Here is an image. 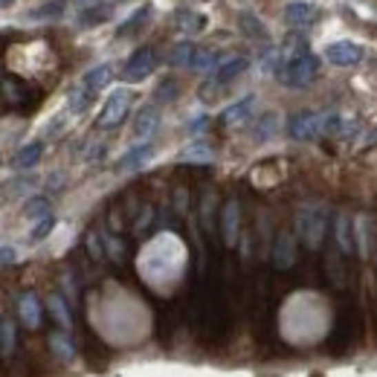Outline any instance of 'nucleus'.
Wrapping results in <instances>:
<instances>
[{"mask_svg":"<svg viewBox=\"0 0 377 377\" xmlns=\"http://www.w3.org/2000/svg\"><path fill=\"white\" fill-rule=\"evenodd\" d=\"M337 241L343 247V253H354V241H351V227H348V218L337 221Z\"/></svg>","mask_w":377,"mask_h":377,"instance_id":"obj_23","label":"nucleus"},{"mask_svg":"<svg viewBox=\"0 0 377 377\" xmlns=\"http://www.w3.org/2000/svg\"><path fill=\"white\" fill-rule=\"evenodd\" d=\"M323 116L325 114H314V110H302V114H296L290 119L287 131L293 139H314L323 134Z\"/></svg>","mask_w":377,"mask_h":377,"instance_id":"obj_6","label":"nucleus"},{"mask_svg":"<svg viewBox=\"0 0 377 377\" xmlns=\"http://www.w3.org/2000/svg\"><path fill=\"white\" fill-rule=\"evenodd\" d=\"M41 154H44V143H30V145H23L18 151L15 165H18V169H32V165H38Z\"/></svg>","mask_w":377,"mask_h":377,"instance_id":"obj_16","label":"nucleus"},{"mask_svg":"<svg viewBox=\"0 0 377 377\" xmlns=\"http://www.w3.org/2000/svg\"><path fill=\"white\" fill-rule=\"evenodd\" d=\"M12 261H18L15 247H3V249H0V264H12Z\"/></svg>","mask_w":377,"mask_h":377,"instance_id":"obj_30","label":"nucleus"},{"mask_svg":"<svg viewBox=\"0 0 377 377\" xmlns=\"http://www.w3.org/2000/svg\"><path fill=\"white\" fill-rule=\"evenodd\" d=\"M235 235H238V203L230 201L223 206V241L235 244Z\"/></svg>","mask_w":377,"mask_h":377,"instance_id":"obj_15","label":"nucleus"},{"mask_svg":"<svg viewBox=\"0 0 377 377\" xmlns=\"http://www.w3.org/2000/svg\"><path fill=\"white\" fill-rule=\"evenodd\" d=\"M253 105H256V96H244V99L232 102V105L221 114V122H223V125H230V128H235V125L247 122L249 114H253Z\"/></svg>","mask_w":377,"mask_h":377,"instance_id":"obj_8","label":"nucleus"},{"mask_svg":"<svg viewBox=\"0 0 377 377\" xmlns=\"http://www.w3.org/2000/svg\"><path fill=\"white\" fill-rule=\"evenodd\" d=\"M157 125H160V110L154 105H145L136 114V119H134V134L139 139H145V136H151V134L157 131Z\"/></svg>","mask_w":377,"mask_h":377,"instance_id":"obj_10","label":"nucleus"},{"mask_svg":"<svg viewBox=\"0 0 377 377\" xmlns=\"http://www.w3.org/2000/svg\"><path fill=\"white\" fill-rule=\"evenodd\" d=\"M154 67H157V55H154V50L143 47V50H136V52L131 55L128 64H125L122 79H125V81H143V79H148L151 73H154Z\"/></svg>","mask_w":377,"mask_h":377,"instance_id":"obj_4","label":"nucleus"},{"mask_svg":"<svg viewBox=\"0 0 377 377\" xmlns=\"http://www.w3.org/2000/svg\"><path fill=\"white\" fill-rule=\"evenodd\" d=\"M110 79H114V67H110V64H99V67L88 70V73H85V81H81V85L96 93V90L108 88V85H110Z\"/></svg>","mask_w":377,"mask_h":377,"instance_id":"obj_14","label":"nucleus"},{"mask_svg":"<svg viewBox=\"0 0 377 377\" xmlns=\"http://www.w3.org/2000/svg\"><path fill=\"white\" fill-rule=\"evenodd\" d=\"M323 232H325L323 209H302V215H299V235H302V241L308 244L311 249H316L319 244H323Z\"/></svg>","mask_w":377,"mask_h":377,"instance_id":"obj_3","label":"nucleus"},{"mask_svg":"<svg viewBox=\"0 0 377 377\" xmlns=\"http://www.w3.org/2000/svg\"><path fill=\"white\" fill-rule=\"evenodd\" d=\"M64 6H67V0H52V3H47V6H41V12H35V18H59L61 12H64Z\"/></svg>","mask_w":377,"mask_h":377,"instance_id":"obj_27","label":"nucleus"},{"mask_svg":"<svg viewBox=\"0 0 377 377\" xmlns=\"http://www.w3.org/2000/svg\"><path fill=\"white\" fill-rule=\"evenodd\" d=\"M215 61H218V55H215V52H209V50H198V52H194V59H192V67L206 70V67H212Z\"/></svg>","mask_w":377,"mask_h":377,"instance_id":"obj_26","label":"nucleus"},{"mask_svg":"<svg viewBox=\"0 0 377 377\" xmlns=\"http://www.w3.org/2000/svg\"><path fill=\"white\" fill-rule=\"evenodd\" d=\"M131 108V93L119 88L108 96V102L102 105V114H99V128H116V125L125 119V114H128Z\"/></svg>","mask_w":377,"mask_h":377,"instance_id":"obj_2","label":"nucleus"},{"mask_svg":"<svg viewBox=\"0 0 377 377\" xmlns=\"http://www.w3.org/2000/svg\"><path fill=\"white\" fill-rule=\"evenodd\" d=\"M293 258H296V249H293V238L287 232L278 235V241H276V249H273V264L278 270H287Z\"/></svg>","mask_w":377,"mask_h":377,"instance_id":"obj_13","label":"nucleus"},{"mask_svg":"<svg viewBox=\"0 0 377 377\" xmlns=\"http://www.w3.org/2000/svg\"><path fill=\"white\" fill-rule=\"evenodd\" d=\"M247 67H249V61L244 59V55H232V59H227L223 64H218L212 81H215V85H230V81L238 79Z\"/></svg>","mask_w":377,"mask_h":377,"instance_id":"obj_9","label":"nucleus"},{"mask_svg":"<svg viewBox=\"0 0 377 377\" xmlns=\"http://www.w3.org/2000/svg\"><path fill=\"white\" fill-rule=\"evenodd\" d=\"M194 44H189V41H183V44H177L174 50H172V64H177V67H186V64H192V59H194Z\"/></svg>","mask_w":377,"mask_h":377,"instance_id":"obj_21","label":"nucleus"},{"mask_svg":"<svg viewBox=\"0 0 377 377\" xmlns=\"http://www.w3.org/2000/svg\"><path fill=\"white\" fill-rule=\"evenodd\" d=\"M276 131H278V116L276 114H264L258 119V125H256V139H258V143H261V139H270V136H276Z\"/></svg>","mask_w":377,"mask_h":377,"instance_id":"obj_18","label":"nucleus"},{"mask_svg":"<svg viewBox=\"0 0 377 377\" xmlns=\"http://www.w3.org/2000/svg\"><path fill=\"white\" fill-rule=\"evenodd\" d=\"M18 311H21V319L26 328H38L41 325V302L35 293H23L21 302H18Z\"/></svg>","mask_w":377,"mask_h":377,"instance_id":"obj_12","label":"nucleus"},{"mask_svg":"<svg viewBox=\"0 0 377 377\" xmlns=\"http://www.w3.org/2000/svg\"><path fill=\"white\" fill-rule=\"evenodd\" d=\"M323 55L334 67H354V64L363 61V55H366V52H363V47L351 44V41H334V44L325 47Z\"/></svg>","mask_w":377,"mask_h":377,"instance_id":"obj_5","label":"nucleus"},{"mask_svg":"<svg viewBox=\"0 0 377 377\" xmlns=\"http://www.w3.org/2000/svg\"><path fill=\"white\" fill-rule=\"evenodd\" d=\"M285 21H287V26H296V30L311 26L316 21V6L308 3V0H293V3L285 6Z\"/></svg>","mask_w":377,"mask_h":377,"instance_id":"obj_7","label":"nucleus"},{"mask_svg":"<svg viewBox=\"0 0 377 377\" xmlns=\"http://www.w3.org/2000/svg\"><path fill=\"white\" fill-rule=\"evenodd\" d=\"M52 227H55V218H52V215H47V218H41V221L35 223V227H32V232H30V238H32V241H44V238H47V235L52 232Z\"/></svg>","mask_w":377,"mask_h":377,"instance_id":"obj_25","label":"nucleus"},{"mask_svg":"<svg viewBox=\"0 0 377 377\" xmlns=\"http://www.w3.org/2000/svg\"><path fill=\"white\" fill-rule=\"evenodd\" d=\"M180 160H194V163H209L212 160V148H209L206 143H194V145H189L183 154H180Z\"/></svg>","mask_w":377,"mask_h":377,"instance_id":"obj_19","label":"nucleus"},{"mask_svg":"<svg viewBox=\"0 0 377 377\" xmlns=\"http://www.w3.org/2000/svg\"><path fill=\"white\" fill-rule=\"evenodd\" d=\"M154 154V145L151 143H143V145H134L131 151H125V157L119 160V169L122 172H131V169H139V165H145Z\"/></svg>","mask_w":377,"mask_h":377,"instance_id":"obj_11","label":"nucleus"},{"mask_svg":"<svg viewBox=\"0 0 377 377\" xmlns=\"http://www.w3.org/2000/svg\"><path fill=\"white\" fill-rule=\"evenodd\" d=\"M0 348H3V354H12V348H15V328L9 319L0 323Z\"/></svg>","mask_w":377,"mask_h":377,"instance_id":"obj_24","label":"nucleus"},{"mask_svg":"<svg viewBox=\"0 0 377 377\" xmlns=\"http://www.w3.org/2000/svg\"><path fill=\"white\" fill-rule=\"evenodd\" d=\"M50 311L55 314V319H59V323H61L64 328L73 325V319H70V308L64 305V299L59 296V293H55V296H50Z\"/></svg>","mask_w":377,"mask_h":377,"instance_id":"obj_22","label":"nucleus"},{"mask_svg":"<svg viewBox=\"0 0 377 377\" xmlns=\"http://www.w3.org/2000/svg\"><path fill=\"white\" fill-rule=\"evenodd\" d=\"M52 348H55V351H59L61 357H73V345H70V340L67 337H61V334H52Z\"/></svg>","mask_w":377,"mask_h":377,"instance_id":"obj_28","label":"nucleus"},{"mask_svg":"<svg viewBox=\"0 0 377 377\" xmlns=\"http://www.w3.org/2000/svg\"><path fill=\"white\" fill-rule=\"evenodd\" d=\"M241 26L247 30V35H264V26L256 21V15H241Z\"/></svg>","mask_w":377,"mask_h":377,"instance_id":"obj_29","label":"nucleus"},{"mask_svg":"<svg viewBox=\"0 0 377 377\" xmlns=\"http://www.w3.org/2000/svg\"><path fill=\"white\" fill-rule=\"evenodd\" d=\"M90 99H93V90H88L85 85H81L79 90L70 93V110H73V114H85V110L90 108Z\"/></svg>","mask_w":377,"mask_h":377,"instance_id":"obj_17","label":"nucleus"},{"mask_svg":"<svg viewBox=\"0 0 377 377\" xmlns=\"http://www.w3.org/2000/svg\"><path fill=\"white\" fill-rule=\"evenodd\" d=\"M23 215H26V218H32V221L47 218V215H50V201H47V198H32V201H26Z\"/></svg>","mask_w":377,"mask_h":377,"instance_id":"obj_20","label":"nucleus"},{"mask_svg":"<svg viewBox=\"0 0 377 377\" xmlns=\"http://www.w3.org/2000/svg\"><path fill=\"white\" fill-rule=\"evenodd\" d=\"M319 73V59L314 52H299L287 55L285 64L278 67V81L287 88H308Z\"/></svg>","mask_w":377,"mask_h":377,"instance_id":"obj_1","label":"nucleus"},{"mask_svg":"<svg viewBox=\"0 0 377 377\" xmlns=\"http://www.w3.org/2000/svg\"><path fill=\"white\" fill-rule=\"evenodd\" d=\"M12 3H15V0H0V9H9Z\"/></svg>","mask_w":377,"mask_h":377,"instance_id":"obj_31","label":"nucleus"}]
</instances>
